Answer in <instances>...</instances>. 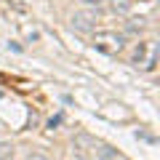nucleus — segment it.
Returning <instances> with one entry per match:
<instances>
[{"instance_id": "nucleus-1", "label": "nucleus", "mask_w": 160, "mask_h": 160, "mask_svg": "<svg viewBox=\"0 0 160 160\" xmlns=\"http://www.w3.org/2000/svg\"><path fill=\"white\" fill-rule=\"evenodd\" d=\"M91 46L96 48V51H102V53L118 56V53H123V48H126V32H118V29H99V32L93 35Z\"/></svg>"}, {"instance_id": "nucleus-2", "label": "nucleus", "mask_w": 160, "mask_h": 160, "mask_svg": "<svg viewBox=\"0 0 160 160\" xmlns=\"http://www.w3.org/2000/svg\"><path fill=\"white\" fill-rule=\"evenodd\" d=\"M131 64L136 69H144V72H152L158 67V40H142L136 48H133Z\"/></svg>"}, {"instance_id": "nucleus-3", "label": "nucleus", "mask_w": 160, "mask_h": 160, "mask_svg": "<svg viewBox=\"0 0 160 160\" xmlns=\"http://www.w3.org/2000/svg\"><path fill=\"white\" fill-rule=\"evenodd\" d=\"M69 22H72V27L80 29V32H93V29L99 27V22H102V16H99V11L93 6H88L86 11H75Z\"/></svg>"}, {"instance_id": "nucleus-4", "label": "nucleus", "mask_w": 160, "mask_h": 160, "mask_svg": "<svg viewBox=\"0 0 160 160\" xmlns=\"http://www.w3.org/2000/svg\"><path fill=\"white\" fill-rule=\"evenodd\" d=\"M75 147L78 149H91V152L96 155V149L102 147V142L93 139V136H88V133H78V136H75Z\"/></svg>"}, {"instance_id": "nucleus-5", "label": "nucleus", "mask_w": 160, "mask_h": 160, "mask_svg": "<svg viewBox=\"0 0 160 160\" xmlns=\"http://www.w3.org/2000/svg\"><path fill=\"white\" fill-rule=\"evenodd\" d=\"M144 29H147V19H142V16H133V19H128V22H126V32L128 35H142L144 32Z\"/></svg>"}, {"instance_id": "nucleus-6", "label": "nucleus", "mask_w": 160, "mask_h": 160, "mask_svg": "<svg viewBox=\"0 0 160 160\" xmlns=\"http://www.w3.org/2000/svg\"><path fill=\"white\" fill-rule=\"evenodd\" d=\"M133 8V0H109V11L112 13H120V16H123V13H128Z\"/></svg>"}, {"instance_id": "nucleus-7", "label": "nucleus", "mask_w": 160, "mask_h": 160, "mask_svg": "<svg viewBox=\"0 0 160 160\" xmlns=\"http://www.w3.org/2000/svg\"><path fill=\"white\" fill-rule=\"evenodd\" d=\"M96 155H99V158H123V155H120L118 149H112V147H104V144L96 149Z\"/></svg>"}, {"instance_id": "nucleus-8", "label": "nucleus", "mask_w": 160, "mask_h": 160, "mask_svg": "<svg viewBox=\"0 0 160 160\" xmlns=\"http://www.w3.org/2000/svg\"><path fill=\"white\" fill-rule=\"evenodd\" d=\"M0 158H13V147H8V144H0Z\"/></svg>"}, {"instance_id": "nucleus-9", "label": "nucleus", "mask_w": 160, "mask_h": 160, "mask_svg": "<svg viewBox=\"0 0 160 160\" xmlns=\"http://www.w3.org/2000/svg\"><path fill=\"white\" fill-rule=\"evenodd\" d=\"M80 3H86V6H93V8H99L102 3H107V0H80Z\"/></svg>"}]
</instances>
